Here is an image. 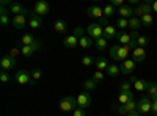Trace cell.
<instances>
[{"instance_id": "ac0fdd59", "label": "cell", "mask_w": 157, "mask_h": 116, "mask_svg": "<svg viewBox=\"0 0 157 116\" xmlns=\"http://www.w3.org/2000/svg\"><path fill=\"white\" fill-rule=\"evenodd\" d=\"M43 24H44L43 17H39V16L35 14V13H32V17H30V22H29L30 27H32V28H39Z\"/></svg>"}, {"instance_id": "5b68a950", "label": "cell", "mask_w": 157, "mask_h": 116, "mask_svg": "<svg viewBox=\"0 0 157 116\" xmlns=\"http://www.w3.org/2000/svg\"><path fill=\"white\" fill-rule=\"evenodd\" d=\"M39 49H41V43H38V41L35 44H32V46H22L21 55L25 57V58H30L32 55H35V52H38Z\"/></svg>"}, {"instance_id": "f6af8a7d", "label": "cell", "mask_w": 157, "mask_h": 116, "mask_svg": "<svg viewBox=\"0 0 157 116\" xmlns=\"http://www.w3.org/2000/svg\"><path fill=\"white\" fill-rule=\"evenodd\" d=\"M74 35H75L77 38H82V36H85V35H83V30H82L80 27H77V28L74 30Z\"/></svg>"}, {"instance_id": "484cf974", "label": "cell", "mask_w": 157, "mask_h": 116, "mask_svg": "<svg viewBox=\"0 0 157 116\" xmlns=\"http://www.w3.org/2000/svg\"><path fill=\"white\" fill-rule=\"evenodd\" d=\"M129 27L132 28V32H138V28L141 27V21H140V17H130L129 19Z\"/></svg>"}, {"instance_id": "d4e9b609", "label": "cell", "mask_w": 157, "mask_h": 116, "mask_svg": "<svg viewBox=\"0 0 157 116\" xmlns=\"http://www.w3.org/2000/svg\"><path fill=\"white\" fill-rule=\"evenodd\" d=\"M54 28H55L57 33H66L68 32V24L64 21H57L55 25H54Z\"/></svg>"}, {"instance_id": "f1b7e54d", "label": "cell", "mask_w": 157, "mask_h": 116, "mask_svg": "<svg viewBox=\"0 0 157 116\" xmlns=\"http://www.w3.org/2000/svg\"><path fill=\"white\" fill-rule=\"evenodd\" d=\"M83 88H85V91H94V89L98 88V83L93 80V79H86L85 82H83Z\"/></svg>"}, {"instance_id": "4fadbf2b", "label": "cell", "mask_w": 157, "mask_h": 116, "mask_svg": "<svg viewBox=\"0 0 157 116\" xmlns=\"http://www.w3.org/2000/svg\"><path fill=\"white\" fill-rule=\"evenodd\" d=\"M132 57H134V61L135 63H141L146 60V50L143 47H137L135 50H132Z\"/></svg>"}, {"instance_id": "7402d4cb", "label": "cell", "mask_w": 157, "mask_h": 116, "mask_svg": "<svg viewBox=\"0 0 157 116\" xmlns=\"http://www.w3.org/2000/svg\"><path fill=\"white\" fill-rule=\"evenodd\" d=\"M94 64H96V71H107V68H109L107 60H105V58H102V57L96 58Z\"/></svg>"}, {"instance_id": "44dd1931", "label": "cell", "mask_w": 157, "mask_h": 116, "mask_svg": "<svg viewBox=\"0 0 157 116\" xmlns=\"http://www.w3.org/2000/svg\"><path fill=\"white\" fill-rule=\"evenodd\" d=\"M118 32H116V27L115 25H107V27H104V38H116Z\"/></svg>"}, {"instance_id": "8992f818", "label": "cell", "mask_w": 157, "mask_h": 116, "mask_svg": "<svg viewBox=\"0 0 157 116\" xmlns=\"http://www.w3.org/2000/svg\"><path fill=\"white\" fill-rule=\"evenodd\" d=\"M50 11V6H49V3L47 2H44V0H39V2H36L35 3V8H33V13L36 16H46L47 13Z\"/></svg>"}, {"instance_id": "4316f807", "label": "cell", "mask_w": 157, "mask_h": 116, "mask_svg": "<svg viewBox=\"0 0 157 116\" xmlns=\"http://www.w3.org/2000/svg\"><path fill=\"white\" fill-rule=\"evenodd\" d=\"M78 46H80L82 49H88L93 46V39L88 36H82V38H78Z\"/></svg>"}, {"instance_id": "60d3db41", "label": "cell", "mask_w": 157, "mask_h": 116, "mask_svg": "<svg viewBox=\"0 0 157 116\" xmlns=\"http://www.w3.org/2000/svg\"><path fill=\"white\" fill-rule=\"evenodd\" d=\"M120 91L124 93V91H130V82H121L120 85Z\"/></svg>"}, {"instance_id": "ab89813d", "label": "cell", "mask_w": 157, "mask_h": 116, "mask_svg": "<svg viewBox=\"0 0 157 116\" xmlns=\"http://www.w3.org/2000/svg\"><path fill=\"white\" fill-rule=\"evenodd\" d=\"M8 80H10V72L2 69V72H0V82H2V83H6Z\"/></svg>"}, {"instance_id": "d590c367", "label": "cell", "mask_w": 157, "mask_h": 116, "mask_svg": "<svg viewBox=\"0 0 157 116\" xmlns=\"http://www.w3.org/2000/svg\"><path fill=\"white\" fill-rule=\"evenodd\" d=\"M91 79H93L96 83H99V82H102L104 79H105V74H104L102 71H96V72L93 74V77H91Z\"/></svg>"}, {"instance_id": "30bf717a", "label": "cell", "mask_w": 157, "mask_h": 116, "mask_svg": "<svg viewBox=\"0 0 157 116\" xmlns=\"http://www.w3.org/2000/svg\"><path fill=\"white\" fill-rule=\"evenodd\" d=\"M16 58H13L11 55H5L2 57V60H0V66H2L3 71H10L11 68H14L16 66Z\"/></svg>"}, {"instance_id": "d6a6232c", "label": "cell", "mask_w": 157, "mask_h": 116, "mask_svg": "<svg viewBox=\"0 0 157 116\" xmlns=\"http://www.w3.org/2000/svg\"><path fill=\"white\" fill-rule=\"evenodd\" d=\"M115 13H118V11H115V6H112L110 3L104 6V16H105L107 19L112 17V16H115Z\"/></svg>"}, {"instance_id": "e575fe53", "label": "cell", "mask_w": 157, "mask_h": 116, "mask_svg": "<svg viewBox=\"0 0 157 116\" xmlns=\"http://www.w3.org/2000/svg\"><path fill=\"white\" fill-rule=\"evenodd\" d=\"M43 77V71L39 69V68H35L33 71H32V80H33V85H35V82H38L39 79Z\"/></svg>"}, {"instance_id": "cb8c5ba5", "label": "cell", "mask_w": 157, "mask_h": 116, "mask_svg": "<svg viewBox=\"0 0 157 116\" xmlns=\"http://www.w3.org/2000/svg\"><path fill=\"white\" fill-rule=\"evenodd\" d=\"M132 85H134V88L137 89V91H146V89H148V82L141 80V79H137Z\"/></svg>"}, {"instance_id": "83f0119b", "label": "cell", "mask_w": 157, "mask_h": 116, "mask_svg": "<svg viewBox=\"0 0 157 116\" xmlns=\"http://www.w3.org/2000/svg\"><path fill=\"white\" fill-rule=\"evenodd\" d=\"M138 6H140V9L143 13V16H145V14H151V11H152V2H141Z\"/></svg>"}, {"instance_id": "e0dca14e", "label": "cell", "mask_w": 157, "mask_h": 116, "mask_svg": "<svg viewBox=\"0 0 157 116\" xmlns=\"http://www.w3.org/2000/svg\"><path fill=\"white\" fill-rule=\"evenodd\" d=\"M25 24H27L25 16H14L13 17V27H14L16 30H22L25 27Z\"/></svg>"}, {"instance_id": "7bdbcfd3", "label": "cell", "mask_w": 157, "mask_h": 116, "mask_svg": "<svg viewBox=\"0 0 157 116\" xmlns=\"http://www.w3.org/2000/svg\"><path fill=\"white\" fill-rule=\"evenodd\" d=\"M118 47H120V46H112L110 47V57L116 61V52H118Z\"/></svg>"}, {"instance_id": "7a4b0ae2", "label": "cell", "mask_w": 157, "mask_h": 116, "mask_svg": "<svg viewBox=\"0 0 157 116\" xmlns=\"http://www.w3.org/2000/svg\"><path fill=\"white\" fill-rule=\"evenodd\" d=\"M14 79H16V82H17L19 85H29V83H32V85H33V80H32V72L25 71V69L17 71V72H16V75H14Z\"/></svg>"}, {"instance_id": "74e56055", "label": "cell", "mask_w": 157, "mask_h": 116, "mask_svg": "<svg viewBox=\"0 0 157 116\" xmlns=\"http://www.w3.org/2000/svg\"><path fill=\"white\" fill-rule=\"evenodd\" d=\"M116 27L118 28H121V30H124L126 27H129V19H123V17H120L116 21Z\"/></svg>"}, {"instance_id": "bcb514c9", "label": "cell", "mask_w": 157, "mask_h": 116, "mask_svg": "<svg viewBox=\"0 0 157 116\" xmlns=\"http://www.w3.org/2000/svg\"><path fill=\"white\" fill-rule=\"evenodd\" d=\"M17 54H21V50H19V49H11V50H10V55H11L13 58H16Z\"/></svg>"}, {"instance_id": "681fc988", "label": "cell", "mask_w": 157, "mask_h": 116, "mask_svg": "<svg viewBox=\"0 0 157 116\" xmlns=\"http://www.w3.org/2000/svg\"><path fill=\"white\" fill-rule=\"evenodd\" d=\"M127 116H140V113H138V110H137V111H134V113H129Z\"/></svg>"}, {"instance_id": "603a6c76", "label": "cell", "mask_w": 157, "mask_h": 116, "mask_svg": "<svg viewBox=\"0 0 157 116\" xmlns=\"http://www.w3.org/2000/svg\"><path fill=\"white\" fill-rule=\"evenodd\" d=\"M36 43V39H35V36L32 35V33H25L24 36H22V39H21V44L22 46H32V44H35Z\"/></svg>"}, {"instance_id": "2e32d148", "label": "cell", "mask_w": 157, "mask_h": 116, "mask_svg": "<svg viewBox=\"0 0 157 116\" xmlns=\"http://www.w3.org/2000/svg\"><path fill=\"white\" fill-rule=\"evenodd\" d=\"M130 100H135L134 99V93L132 91H124V93H120V97H118V102H120L121 105L127 104Z\"/></svg>"}, {"instance_id": "7dc6e473", "label": "cell", "mask_w": 157, "mask_h": 116, "mask_svg": "<svg viewBox=\"0 0 157 116\" xmlns=\"http://www.w3.org/2000/svg\"><path fill=\"white\" fill-rule=\"evenodd\" d=\"M151 113H152L154 116H157V104H155V102H152V107H151Z\"/></svg>"}, {"instance_id": "ffe728a7", "label": "cell", "mask_w": 157, "mask_h": 116, "mask_svg": "<svg viewBox=\"0 0 157 116\" xmlns=\"http://www.w3.org/2000/svg\"><path fill=\"white\" fill-rule=\"evenodd\" d=\"M116 39H118V43H120L121 46H129V43H130V33H124V32L118 33Z\"/></svg>"}, {"instance_id": "8fae6325", "label": "cell", "mask_w": 157, "mask_h": 116, "mask_svg": "<svg viewBox=\"0 0 157 116\" xmlns=\"http://www.w3.org/2000/svg\"><path fill=\"white\" fill-rule=\"evenodd\" d=\"M134 69H135V61L134 60H126V61L121 63V66H120V71L124 75H130Z\"/></svg>"}, {"instance_id": "7c38bea8", "label": "cell", "mask_w": 157, "mask_h": 116, "mask_svg": "<svg viewBox=\"0 0 157 116\" xmlns=\"http://www.w3.org/2000/svg\"><path fill=\"white\" fill-rule=\"evenodd\" d=\"M63 46L66 49H75L78 46V38L75 35H69L66 38H63Z\"/></svg>"}, {"instance_id": "4dcf8cb0", "label": "cell", "mask_w": 157, "mask_h": 116, "mask_svg": "<svg viewBox=\"0 0 157 116\" xmlns=\"http://www.w3.org/2000/svg\"><path fill=\"white\" fill-rule=\"evenodd\" d=\"M120 66H116V64H109V68H107V75L110 77H116V75H120Z\"/></svg>"}, {"instance_id": "5bb4252c", "label": "cell", "mask_w": 157, "mask_h": 116, "mask_svg": "<svg viewBox=\"0 0 157 116\" xmlns=\"http://www.w3.org/2000/svg\"><path fill=\"white\" fill-rule=\"evenodd\" d=\"M118 13H120V16H121L123 19H130V17H134V8L130 6V5L121 6L120 9H118Z\"/></svg>"}, {"instance_id": "ba28073f", "label": "cell", "mask_w": 157, "mask_h": 116, "mask_svg": "<svg viewBox=\"0 0 157 116\" xmlns=\"http://www.w3.org/2000/svg\"><path fill=\"white\" fill-rule=\"evenodd\" d=\"M86 14H88L90 17H94V19L101 21V19L104 17V8H101L99 5H91V6H88V9H86Z\"/></svg>"}, {"instance_id": "277c9868", "label": "cell", "mask_w": 157, "mask_h": 116, "mask_svg": "<svg viewBox=\"0 0 157 116\" xmlns=\"http://www.w3.org/2000/svg\"><path fill=\"white\" fill-rule=\"evenodd\" d=\"M86 33L90 38H94V39H99V38H104V28L101 27L99 24H90Z\"/></svg>"}, {"instance_id": "b9f144b4", "label": "cell", "mask_w": 157, "mask_h": 116, "mask_svg": "<svg viewBox=\"0 0 157 116\" xmlns=\"http://www.w3.org/2000/svg\"><path fill=\"white\" fill-rule=\"evenodd\" d=\"M72 116H86V113H85V110L83 108H75L74 111H72Z\"/></svg>"}, {"instance_id": "f35d334b", "label": "cell", "mask_w": 157, "mask_h": 116, "mask_svg": "<svg viewBox=\"0 0 157 116\" xmlns=\"http://www.w3.org/2000/svg\"><path fill=\"white\" fill-rule=\"evenodd\" d=\"M94 61H96V58H93L91 55H85L82 58V63L85 64V66H91V64H94Z\"/></svg>"}, {"instance_id": "9a60e30c", "label": "cell", "mask_w": 157, "mask_h": 116, "mask_svg": "<svg viewBox=\"0 0 157 116\" xmlns=\"http://www.w3.org/2000/svg\"><path fill=\"white\" fill-rule=\"evenodd\" d=\"M129 46H120L118 47V52H116V61H126L127 55H129Z\"/></svg>"}, {"instance_id": "6da1fadb", "label": "cell", "mask_w": 157, "mask_h": 116, "mask_svg": "<svg viewBox=\"0 0 157 116\" xmlns=\"http://www.w3.org/2000/svg\"><path fill=\"white\" fill-rule=\"evenodd\" d=\"M77 99L72 97V96H64L61 100H60V104H58V108L61 111H74L77 108Z\"/></svg>"}, {"instance_id": "f907efd6", "label": "cell", "mask_w": 157, "mask_h": 116, "mask_svg": "<svg viewBox=\"0 0 157 116\" xmlns=\"http://www.w3.org/2000/svg\"><path fill=\"white\" fill-rule=\"evenodd\" d=\"M151 100H152V102H155V104H157V93H155V94H154V96L151 97Z\"/></svg>"}, {"instance_id": "c3c4849f", "label": "cell", "mask_w": 157, "mask_h": 116, "mask_svg": "<svg viewBox=\"0 0 157 116\" xmlns=\"http://www.w3.org/2000/svg\"><path fill=\"white\" fill-rule=\"evenodd\" d=\"M152 11L157 13V0H155V2H152Z\"/></svg>"}, {"instance_id": "d6986e66", "label": "cell", "mask_w": 157, "mask_h": 116, "mask_svg": "<svg viewBox=\"0 0 157 116\" xmlns=\"http://www.w3.org/2000/svg\"><path fill=\"white\" fill-rule=\"evenodd\" d=\"M8 9L6 8H0V24H2V27H8L10 25V17H8Z\"/></svg>"}, {"instance_id": "3957f363", "label": "cell", "mask_w": 157, "mask_h": 116, "mask_svg": "<svg viewBox=\"0 0 157 116\" xmlns=\"http://www.w3.org/2000/svg\"><path fill=\"white\" fill-rule=\"evenodd\" d=\"M77 105H78V108H88L90 105H91V102H93V97H91V94L88 93V91H83V93H80L77 97Z\"/></svg>"}, {"instance_id": "1f68e13d", "label": "cell", "mask_w": 157, "mask_h": 116, "mask_svg": "<svg viewBox=\"0 0 157 116\" xmlns=\"http://www.w3.org/2000/svg\"><path fill=\"white\" fill-rule=\"evenodd\" d=\"M94 46H96V49H98V50H105V49L109 47V43H107L105 38H99V39H96Z\"/></svg>"}, {"instance_id": "ee69618b", "label": "cell", "mask_w": 157, "mask_h": 116, "mask_svg": "<svg viewBox=\"0 0 157 116\" xmlns=\"http://www.w3.org/2000/svg\"><path fill=\"white\" fill-rule=\"evenodd\" d=\"M110 5H112V6H118V8H121V6H124V3H123V0H112V2H110Z\"/></svg>"}, {"instance_id": "8d00e7d4", "label": "cell", "mask_w": 157, "mask_h": 116, "mask_svg": "<svg viewBox=\"0 0 157 116\" xmlns=\"http://www.w3.org/2000/svg\"><path fill=\"white\" fill-rule=\"evenodd\" d=\"M148 43H149V38L148 36H138V39H137V46L138 47L145 49V46H148Z\"/></svg>"}, {"instance_id": "52a82bcc", "label": "cell", "mask_w": 157, "mask_h": 116, "mask_svg": "<svg viewBox=\"0 0 157 116\" xmlns=\"http://www.w3.org/2000/svg\"><path fill=\"white\" fill-rule=\"evenodd\" d=\"M151 107H152V100H151V97H148V96H143L140 100H138V113L141 114V113H149L151 111Z\"/></svg>"}, {"instance_id": "9c48e42d", "label": "cell", "mask_w": 157, "mask_h": 116, "mask_svg": "<svg viewBox=\"0 0 157 116\" xmlns=\"http://www.w3.org/2000/svg\"><path fill=\"white\" fill-rule=\"evenodd\" d=\"M10 13H13L14 16H25V14H32V13H29V11H27V8L22 6V5H21V3H17V2H13V3L10 5Z\"/></svg>"}, {"instance_id": "f546056e", "label": "cell", "mask_w": 157, "mask_h": 116, "mask_svg": "<svg viewBox=\"0 0 157 116\" xmlns=\"http://www.w3.org/2000/svg\"><path fill=\"white\" fill-rule=\"evenodd\" d=\"M140 21H141V27H151V25L154 24L152 14H145V16H141Z\"/></svg>"}, {"instance_id": "836d02e7", "label": "cell", "mask_w": 157, "mask_h": 116, "mask_svg": "<svg viewBox=\"0 0 157 116\" xmlns=\"http://www.w3.org/2000/svg\"><path fill=\"white\" fill-rule=\"evenodd\" d=\"M148 97H152L157 93V83L155 82H148Z\"/></svg>"}]
</instances>
